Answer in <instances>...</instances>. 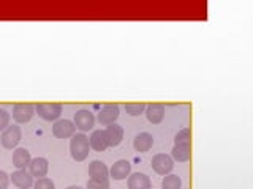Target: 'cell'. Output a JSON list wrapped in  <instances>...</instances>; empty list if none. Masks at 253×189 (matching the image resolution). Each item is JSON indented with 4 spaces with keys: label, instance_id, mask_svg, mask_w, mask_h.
Returning <instances> with one entry per match:
<instances>
[{
    "label": "cell",
    "instance_id": "obj_8",
    "mask_svg": "<svg viewBox=\"0 0 253 189\" xmlns=\"http://www.w3.org/2000/svg\"><path fill=\"white\" fill-rule=\"evenodd\" d=\"M35 115V107L29 104V102H19L13 107V120L16 123H27L32 120V117Z\"/></svg>",
    "mask_w": 253,
    "mask_h": 189
},
{
    "label": "cell",
    "instance_id": "obj_4",
    "mask_svg": "<svg viewBox=\"0 0 253 189\" xmlns=\"http://www.w3.org/2000/svg\"><path fill=\"white\" fill-rule=\"evenodd\" d=\"M73 123L76 126V129H79L81 132H87L95 126V115L89 109H81L75 114Z\"/></svg>",
    "mask_w": 253,
    "mask_h": 189
},
{
    "label": "cell",
    "instance_id": "obj_19",
    "mask_svg": "<svg viewBox=\"0 0 253 189\" xmlns=\"http://www.w3.org/2000/svg\"><path fill=\"white\" fill-rule=\"evenodd\" d=\"M32 161L30 152L26 148H16L13 153V165L18 169H27Z\"/></svg>",
    "mask_w": 253,
    "mask_h": 189
},
{
    "label": "cell",
    "instance_id": "obj_25",
    "mask_svg": "<svg viewBox=\"0 0 253 189\" xmlns=\"http://www.w3.org/2000/svg\"><path fill=\"white\" fill-rule=\"evenodd\" d=\"M87 189H109V181H98L90 178L87 181Z\"/></svg>",
    "mask_w": 253,
    "mask_h": 189
},
{
    "label": "cell",
    "instance_id": "obj_27",
    "mask_svg": "<svg viewBox=\"0 0 253 189\" xmlns=\"http://www.w3.org/2000/svg\"><path fill=\"white\" fill-rule=\"evenodd\" d=\"M65 189H83L81 186H76V185H73V186H68V188H65Z\"/></svg>",
    "mask_w": 253,
    "mask_h": 189
},
{
    "label": "cell",
    "instance_id": "obj_5",
    "mask_svg": "<svg viewBox=\"0 0 253 189\" xmlns=\"http://www.w3.org/2000/svg\"><path fill=\"white\" fill-rule=\"evenodd\" d=\"M152 169L158 173V175H168L174 169V161L169 155L166 153H158L152 158Z\"/></svg>",
    "mask_w": 253,
    "mask_h": 189
},
{
    "label": "cell",
    "instance_id": "obj_7",
    "mask_svg": "<svg viewBox=\"0 0 253 189\" xmlns=\"http://www.w3.org/2000/svg\"><path fill=\"white\" fill-rule=\"evenodd\" d=\"M119 115H121V109H119L117 104H106L100 109V112L97 115V120L103 126H109V125L116 123Z\"/></svg>",
    "mask_w": 253,
    "mask_h": 189
},
{
    "label": "cell",
    "instance_id": "obj_13",
    "mask_svg": "<svg viewBox=\"0 0 253 189\" xmlns=\"http://www.w3.org/2000/svg\"><path fill=\"white\" fill-rule=\"evenodd\" d=\"M126 186L128 189H150L152 183H150V178L142 172H134L130 173L128 178H126Z\"/></svg>",
    "mask_w": 253,
    "mask_h": 189
},
{
    "label": "cell",
    "instance_id": "obj_12",
    "mask_svg": "<svg viewBox=\"0 0 253 189\" xmlns=\"http://www.w3.org/2000/svg\"><path fill=\"white\" fill-rule=\"evenodd\" d=\"M105 136H106L108 147H117V145H121V142L124 140V128L121 125L113 123L106 126Z\"/></svg>",
    "mask_w": 253,
    "mask_h": 189
},
{
    "label": "cell",
    "instance_id": "obj_26",
    "mask_svg": "<svg viewBox=\"0 0 253 189\" xmlns=\"http://www.w3.org/2000/svg\"><path fill=\"white\" fill-rule=\"evenodd\" d=\"M8 185H10V175L0 170V189H8Z\"/></svg>",
    "mask_w": 253,
    "mask_h": 189
},
{
    "label": "cell",
    "instance_id": "obj_6",
    "mask_svg": "<svg viewBox=\"0 0 253 189\" xmlns=\"http://www.w3.org/2000/svg\"><path fill=\"white\" fill-rule=\"evenodd\" d=\"M52 134L57 139H70L76 134V126L71 120H67V118H60L54 123L52 126Z\"/></svg>",
    "mask_w": 253,
    "mask_h": 189
},
{
    "label": "cell",
    "instance_id": "obj_16",
    "mask_svg": "<svg viewBox=\"0 0 253 189\" xmlns=\"http://www.w3.org/2000/svg\"><path fill=\"white\" fill-rule=\"evenodd\" d=\"M146 117L147 120L152 123V125H160L165 118V107L158 102H154V104H149L146 106Z\"/></svg>",
    "mask_w": 253,
    "mask_h": 189
},
{
    "label": "cell",
    "instance_id": "obj_24",
    "mask_svg": "<svg viewBox=\"0 0 253 189\" xmlns=\"http://www.w3.org/2000/svg\"><path fill=\"white\" fill-rule=\"evenodd\" d=\"M10 118H11V115L8 114V110L0 109V131L2 132L10 126Z\"/></svg>",
    "mask_w": 253,
    "mask_h": 189
},
{
    "label": "cell",
    "instance_id": "obj_9",
    "mask_svg": "<svg viewBox=\"0 0 253 189\" xmlns=\"http://www.w3.org/2000/svg\"><path fill=\"white\" fill-rule=\"evenodd\" d=\"M10 180L18 189H29L34 186V177L30 175L27 169H18L10 175Z\"/></svg>",
    "mask_w": 253,
    "mask_h": 189
},
{
    "label": "cell",
    "instance_id": "obj_14",
    "mask_svg": "<svg viewBox=\"0 0 253 189\" xmlns=\"http://www.w3.org/2000/svg\"><path fill=\"white\" fill-rule=\"evenodd\" d=\"M89 175L92 180L98 181H109V169L106 167V164L103 161L95 159L89 165Z\"/></svg>",
    "mask_w": 253,
    "mask_h": 189
},
{
    "label": "cell",
    "instance_id": "obj_10",
    "mask_svg": "<svg viewBox=\"0 0 253 189\" xmlns=\"http://www.w3.org/2000/svg\"><path fill=\"white\" fill-rule=\"evenodd\" d=\"M47 170H49V161L46 159V158H34V159L30 161L29 164V172L30 175L34 178H43L47 175Z\"/></svg>",
    "mask_w": 253,
    "mask_h": 189
},
{
    "label": "cell",
    "instance_id": "obj_22",
    "mask_svg": "<svg viewBox=\"0 0 253 189\" xmlns=\"http://www.w3.org/2000/svg\"><path fill=\"white\" fill-rule=\"evenodd\" d=\"M190 137H192V131L190 128H182L174 136V144H190Z\"/></svg>",
    "mask_w": 253,
    "mask_h": 189
},
{
    "label": "cell",
    "instance_id": "obj_3",
    "mask_svg": "<svg viewBox=\"0 0 253 189\" xmlns=\"http://www.w3.org/2000/svg\"><path fill=\"white\" fill-rule=\"evenodd\" d=\"M22 139V131L21 126L18 125H10L8 128L2 132V137H0V142L2 145L8 150H13L14 147H18V144Z\"/></svg>",
    "mask_w": 253,
    "mask_h": 189
},
{
    "label": "cell",
    "instance_id": "obj_1",
    "mask_svg": "<svg viewBox=\"0 0 253 189\" xmlns=\"http://www.w3.org/2000/svg\"><path fill=\"white\" fill-rule=\"evenodd\" d=\"M70 152H71V158H73L75 161H78V162L84 161L90 152L89 137H87L84 132L75 134L70 140Z\"/></svg>",
    "mask_w": 253,
    "mask_h": 189
},
{
    "label": "cell",
    "instance_id": "obj_23",
    "mask_svg": "<svg viewBox=\"0 0 253 189\" xmlns=\"http://www.w3.org/2000/svg\"><path fill=\"white\" fill-rule=\"evenodd\" d=\"M34 189H55V185L51 178L43 177V178H38L35 183H34Z\"/></svg>",
    "mask_w": 253,
    "mask_h": 189
},
{
    "label": "cell",
    "instance_id": "obj_17",
    "mask_svg": "<svg viewBox=\"0 0 253 189\" xmlns=\"http://www.w3.org/2000/svg\"><path fill=\"white\" fill-rule=\"evenodd\" d=\"M152 145H154V137H152V134H149V132H139L133 140V147L139 153L149 152V150L152 148Z\"/></svg>",
    "mask_w": 253,
    "mask_h": 189
},
{
    "label": "cell",
    "instance_id": "obj_20",
    "mask_svg": "<svg viewBox=\"0 0 253 189\" xmlns=\"http://www.w3.org/2000/svg\"><path fill=\"white\" fill-rule=\"evenodd\" d=\"M162 188L163 189H180L182 180H180V177L174 175V173H168V175H165V178L162 181Z\"/></svg>",
    "mask_w": 253,
    "mask_h": 189
},
{
    "label": "cell",
    "instance_id": "obj_21",
    "mask_svg": "<svg viewBox=\"0 0 253 189\" xmlns=\"http://www.w3.org/2000/svg\"><path fill=\"white\" fill-rule=\"evenodd\" d=\"M125 110H126V114H128V115L138 117L141 114H144L146 104H144V102H126V104H125Z\"/></svg>",
    "mask_w": 253,
    "mask_h": 189
},
{
    "label": "cell",
    "instance_id": "obj_2",
    "mask_svg": "<svg viewBox=\"0 0 253 189\" xmlns=\"http://www.w3.org/2000/svg\"><path fill=\"white\" fill-rule=\"evenodd\" d=\"M38 115L47 122H57L62 115V104L59 102H40L35 106Z\"/></svg>",
    "mask_w": 253,
    "mask_h": 189
},
{
    "label": "cell",
    "instance_id": "obj_11",
    "mask_svg": "<svg viewBox=\"0 0 253 189\" xmlns=\"http://www.w3.org/2000/svg\"><path fill=\"white\" fill-rule=\"evenodd\" d=\"M131 173V164L126 159H119L113 164V167L109 169V177L114 178L117 181L128 178V175Z\"/></svg>",
    "mask_w": 253,
    "mask_h": 189
},
{
    "label": "cell",
    "instance_id": "obj_18",
    "mask_svg": "<svg viewBox=\"0 0 253 189\" xmlns=\"http://www.w3.org/2000/svg\"><path fill=\"white\" fill-rule=\"evenodd\" d=\"M89 144L90 148H93L95 152H105L108 148V142H106V136H105V129H97L90 134L89 137Z\"/></svg>",
    "mask_w": 253,
    "mask_h": 189
},
{
    "label": "cell",
    "instance_id": "obj_15",
    "mask_svg": "<svg viewBox=\"0 0 253 189\" xmlns=\"http://www.w3.org/2000/svg\"><path fill=\"white\" fill-rule=\"evenodd\" d=\"M169 156L172 158V161L187 162V161H190V158H192V145L190 144H174Z\"/></svg>",
    "mask_w": 253,
    "mask_h": 189
}]
</instances>
